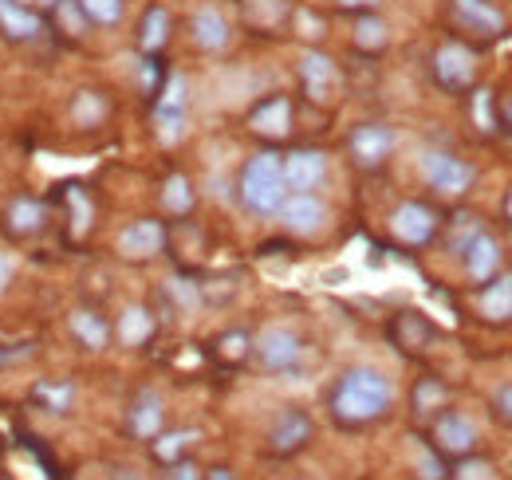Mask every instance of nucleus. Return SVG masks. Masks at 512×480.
Returning a JSON list of instances; mask_svg holds the SVG:
<instances>
[{
	"mask_svg": "<svg viewBox=\"0 0 512 480\" xmlns=\"http://www.w3.org/2000/svg\"><path fill=\"white\" fill-rule=\"evenodd\" d=\"M394 402V386L375 366H351L331 390V414L343 425H367L383 418Z\"/></svg>",
	"mask_w": 512,
	"mask_h": 480,
	"instance_id": "1",
	"label": "nucleus"
},
{
	"mask_svg": "<svg viewBox=\"0 0 512 480\" xmlns=\"http://www.w3.org/2000/svg\"><path fill=\"white\" fill-rule=\"evenodd\" d=\"M288 197V185H284V166H280V154L264 150L253 154L241 170V201L245 209L256 217H276L280 205Z\"/></svg>",
	"mask_w": 512,
	"mask_h": 480,
	"instance_id": "2",
	"label": "nucleus"
},
{
	"mask_svg": "<svg viewBox=\"0 0 512 480\" xmlns=\"http://www.w3.org/2000/svg\"><path fill=\"white\" fill-rule=\"evenodd\" d=\"M253 351H256V359H260V366L272 370V374H288V370H296L300 359H304V343H300V335L288 331V327H268V331H260Z\"/></svg>",
	"mask_w": 512,
	"mask_h": 480,
	"instance_id": "3",
	"label": "nucleus"
},
{
	"mask_svg": "<svg viewBox=\"0 0 512 480\" xmlns=\"http://www.w3.org/2000/svg\"><path fill=\"white\" fill-rule=\"evenodd\" d=\"M422 178L430 181L438 193H446V197H457V193H465L469 185H473V166L469 162H461L457 154H449V150H426L422 154Z\"/></svg>",
	"mask_w": 512,
	"mask_h": 480,
	"instance_id": "4",
	"label": "nucleus"
},
{
	"mask_svg": "<svg viewBox=\"0 0 512 480\" xmlns=\"http://www.w3.org/2000/svg\"><path fill=\"white\" fill-rule=\"evenodd\" d=\"M154 126H158V138L166 146L182 142V134H186V79L182 75L166 79V91H162V99L154 107Z\"/></svg>",
	"mask_w": 512,
	"mask_h": 480,
	"instance_id": "5",
	"label": "nucleus"
},
{
	"mask_svg": "<svg viewBox=\"0 0 512 480\" xmlns=\"http://www.w3.org/2000/svg\"><path fill=\"white\" fill-rule=\"evenodd\" d=\"M390 233L402 240V244H410V248L430 244L434 233H438V213L430 205H422V201H402L390 213Z\"/></svg>",
	"mask_w": 512,
	"mask_h": 480,
	"instance_id": "6",
	"label": "nucleus"
},
{
	"mask_svg": "<svg viewBox=\"0 0 512 480\" xmlns=\"http://www.w3.org/2000/svg\"><path fill=\"white\" fill-rule=\"evenodd\" d=\"M276 217L284 221L288 233L316 237V233H323V225H327V205H323L316 193H288Z\"/></svg>",
	"mask_w": 512,
	"mask_h": 480,
	"instance_id": "7",
	"label": "nucleus"
},
{
	"mask_svg": "<svg viewBox=\"0 0 512 480\" xmlns=\"http://www.w3.org/2000/svg\"><path fill=\"white\" fill-rule=\"evenodd\" d=\"M394 130L383 122H363L355 134H351V158L363 166V170H379L386 158L394 154Z\"/></svg>",
	"mask_w": 512,
	"mask_h": 480,
	"instance_id": "8",
	"label": "nucleus"
},
{
	"mask_svg": "<svg viewBox=\"0 0 512 480\" xmlns=\"http://www.w3.org/2000/svg\"><path fill=\"white\" fill-rule=\"evenodd\" d=\"M434 75H438V83L449 87V91H465L469 83H473V75H477V56L465 48V44H442L438 52H434Z\"/></svg>",
	"mask_w": 512,
	"mask_h": 480,
	"instance_id": "9",
	"label": "nucleus"
},
{
	"mask_svg": "<svg viewBox=\"0 0 512 480\" xmlns=\"http://www.w3.org/2000/svg\"><path fill=\"white\" fill-rule=\"evenodd\" d=\"M284 166V185L288 193H312L327 178V158L320 150H292L288 158H280Z\"/></svg>",
	"mask_w": 512,
	"mask_h": 480,
	"instance_id": "10",
	"label": "nucleus"
},
{
	"mask_svg": "<svg viewBox=\"0 0 512 480\" xmlns=\"http://www.w3.org/2000/svg\"><path fill=\"white\" fill-rule=\"evenodd\" d=\"M434 441H438V449L449 453V457H465L477 445V425L465 418L461 410H446L442 418L434 421Z\"/></svg>",
	"mask_w": 512,
	"mask_h": 480,
	"instance_id": "11",
	"label": "nucleus"
},
{
	"mask_svg": "<svg viewBox=\"0 0 512 480\" xmlns=\"http://www.w3.org/2000/svg\"><path fill=\"white\" fill-rule=\"evenodd\" d=\"M453 16H457L461 28L477 32L485 40H493V36L505 32V12L493 0H453Z\"/></svg>",
	"mask_w": 512,
	"mask_h": 480,
	"instance_id": "12",
	"label": "nucleus"
},
{
	"mask_svg": "<svg viewBox=\"0 0 512 480\" xmlns=\"http://www.w3.org/2000/svg\"><path fill=\"white\" fill-rule=\"evenodd\" d=\"M190 32H193V44L201 52H225L229 48V20H225V12L217 4H201L193 12Z\"/></svg>",
	"mask_w": 512,
	"mask_h": 480,
	"instance_id": "13",
	"label": "nucleus"
},
{
	"mask_svg": "<svg viewBox=\"0 0 512 480\" xmlns=\"http://www.w3.org/2000/svg\"><path fill=\"white\" fill-rule=\"evenodd\" d=\"M461 256H465L469 280H477V284H489V280L501 272V244L489 237L485 229L461 248Z\"/></svg>",
	"mask_w": 512,
	"mask_h": 480,
	"instance_id": "14",
	"label": "nucleus"
},
{
	"mask_svg": "<svg viewBox=\"0 0 512 480\" xmlns=\"http://www.w3.org/2000/svg\"><path fill=\"white\" fill-rule=\"evenodd\" d=\"M162 244H166V229L158 221H130L119 233V252L127 260H150L162 252Z\"/></svg>",
	"mask_w": 512,
	"mask_h": 480,
	"instance_id": "15",
	"label": "nucleus"
},
{
	"mask_svg": "<svg viewBox=\"0 0 512 480\" xmlns=\"http://www.w3.org/2000/svg\"><path fill=\"white\" fill-rule=\"evenodd\" d=\"M300 79H304V91H308L316 103H327L331 91H335V83H339V71H335L331 56H323V52H304V56H300Z\"/></svg>",
	"mask_w": 512,
	"mask_h": 480,
	"instance_id": "16",
	"label": "nucleus"
},
{
	"mask_svg": "<svg viewBox=\"0 0 512 480\" xmlns=\"http://www.w3.org/2000/svg\"><path fill=\"white\" fill-rule=\"evenodd\" d=\"M162 421H166V406H162V394L158 390H142L134 402H130V433L142 437V441H154L162 433Z\"/></svg>",
	"mask_w": 512,
	"mask_h": 480,
	"instance_id": "17",
	"label": "nucleus"
},
{
	"mask_svg": "<svg viewBox=\"0 0 512 480\" xmlns=\"http://www.w3.org/2000/svg\"><path fill=\"white\" fill-rule=\"evenodd\" d=\"M308 437H312V418L304 410H284L268 433V445H272V453H296Z\"/></svg>",
	"mask_w": 512,
	"mask_h": 480,
	"instance_id": "18",
	"label": "nucleus"
},
{
	"mask_svg": "<svg viewBox=\"0 0 512 480\" xmlns=\"http://www.w3.org/2000/svg\"><path fill=\"white\" fill-rule=\"evenodd\" d=\"M44 221H48V209L36 197H12L4 209V225L12 237H36L44 229Z\"/></svg>",
	"mask_w": 512,
	"mask_h": 480,
	"instance_id": "19",
	"label": "nucleus"
},
{
	"mask_svg": "<svg viewBox=\"0 0 512 480\" xmlns=\"http://www.w3.org/2000/svg\"><path fill=\"white\" fill-rule=\"evenodd\" d=\"M249 126L264 138H284L292 130V103L288 99H268L260 103L253 115H249Z\"/></svg>",
	"mask_w": 512,
	"mask_h": 480,
	"instance_id": "20",
	"label": "nucleus"
},
{
	"mask_svg": "<svg viewBox=\"0 0 512 480\" xmlns=\"http://www.w3.org/2000/svg\"><path fill=\"white\" fill-rule=\"evenodd\" d=\"M67 323H71V335H75L87 351H103V347L111 343V327H107V319L95 315L91 307H75Z\"/></svg>",
	"mask_w": 512,
	"mask_h": 480,
	"instance_id": "21",
	"label": "nucleus"
},
{
	"mask_svg": "<svg viewBox=\"0 0 512 480\" xmlns=\"http://www.w3.org/2000/svg\"><path fill=\"white\" fill-rule=\"evenodd\" d=\"M115 331H119V343H123V347H142V343H150V335H154V311L142 307V303H130V307H123Z\"/></svg>",
	"mask_w": 512,
	"mask_h": 480,
	"instance_id": "22",
	"label": "nucleus"
},
{
	"mask_svg": "<svg viewBox=\"0 0 512 480\" xmlns=\"http://www.w3.org/2000/svg\"><path fill=\"white\" fill-rule=\"evenodd\" d=\"M477 311L493 323H505L512 319V276H493L485 284V292L477 296Z\"/></svg>",
	"mask_w": 512,
	"mask_h": 480,
	"instance_id": "23",
	"label": "nucleus"
},
{
	"mask_svg": "<svg viewBox=\"0 0 512 480\" xmlns=\"http://www.w3.org/2000/svg\"><path fill=\"white\" fill-rule=\"evenodd\" d=\"M0 28L12 36V40H32L40 32V16L28 12L20 0H0Z\"/></svg>",
	"mask_w": 512,
	"mask_h": 480,
	"instance_id": "24",
	"label": "nucleus"
},
{
	"mask_svg": "<svg viewBox=\"0 0 512 480\" xmlns=\"http://www.w3.org/2000/svg\"><path fill=\"white\" fill-rule=\"evenodd\" d=\"M170 40V12L166 8H150L142 28H138V48L142 52H158Z\"/></svg>",
	"mask_w": 512,
	"mask_h": 480,
	"instance_id": "25",
	"label": "nucleus"
},
{
	"mask_svg": "<svg viewBox=\"0 0 512 480\" xmlns=\"http://www.w3.org/2000/svg\"><path fill=\"white\" fill-rule=\"evenodd\" d=\"M197 437H201L197 429H174V433H158V437H154V457H158L162 465H174V461H178V457L190 449Z\"/></svg>",
	"mask_w": 512,
	"mask_h": 480,
	"instance_id": "26",
	"label": "nucleus"
},
{
	"mask_svg": "<svg viewBox=\"0 0 512 480\" xmlns=\"http://www.w3.org/2000/svg\"><path fill=\"white\" fill-rule=\"evenodd\" d=\"M71 119L79 122V126H99V122L107 119V103H103V95L99 91H79L75 95V103H71Z\"/></svg>",
	"mask_w": 512,
	"mask_h": 480,
	"instance_id": "27",
	"label": "nucleus"
},
{
	"mask_svg": "<svg viewBox=\"0 0 512 480\" xmlns=\"http://www.w3.org/2000/svg\"><path fill=\"white\" fill-rule=\"evenodd\" d=\"M162 205H166L174 217H186V213L193 209V185H190V178H182V174L166 178V185H162Z\"/></svg>",
	"mask_w": 512,
	"mask_h": 480,
	"instance_id": "28",
	"label": "nucleus"
},
{
	"mask_svg": "<svg viewBox=\"0 0 512 480\" xmlns=\"http://www.w3.org/2000/svg\"><path fill=\"white\" fill-rule=\"evenodd\" d=\"M71 398H75V386L71 382H40L36 386V402H44L48 410L67 414L71 410Z\"/></svg>",
	"mask_w": 512,
	"mask_h": 480,
	"instance_id": "29",
	"label": "nucleus"
},
{
	"mask_svg": "<svg viewBox=\"0 0 512 480\" xmlns=\"http://www.w3.org/2000/svg\"><path fill=\"white\" fill-rule=\"evenodd\" d=\"M79 8L95 24H119L123 20V0H79Z\"/></svg>",
	"mask_w": 512,
	"mask_h": 480,
	"instance_id": "30",
	"label": "nucleus"
},
{
	"mask_svg": "<svg viewBox=\"0 0 512 480\" xmlns=\"http://www.w3.org/2000/svg\"><path fill=\"white\" fill-rule=\"evenodd\" d=\"M355 44H359V48H383L386 24L379 16H363V20L355 24Z\"/></svg>",
	"mask_w": 512,
	"mask_h": 480,
	"instance_id": "31",
	"label": "nucleus"
},
{
	"mask_svg": "<svg viewBox=\"0 0 512 480\" xmlns=\"http://www.w3.org/2000/svg\"><path fill=\"white\" fill-rule=\"evenodd\" d=\"M56 12H60V24H64L71 36H83V32H87V16H83L79 0H60Z\"/></svg>",
	"mask_w": 512,
	"mask_h": 480,
	"instance_id": "32",
	"label": "nucleus"
},
{
	"mask_svg": "<svg viewBox=\"0 0 512 480\" xmlns=\"http://www.w3.org/2000/svg\"><path fill=\"white\" fill-rule=\"evenodd\" d=\"M217 347H221V359L241 362L245 355H249V347H253V343H249V335H245V331H229V335H221V343H217Z\"/></svg>",
	"mask_w": 512,
	"mask_h": 480,
	"instance_id": "33",
	"label": "nucleus"
},
{
	"mask_svg": "<svg viewBox=\"0 0 512 480\" xmlns=\"http://www.w3.org/2000/svg\"><path fill=\"white\" fill-rule=\"evenodd\" d=\"M438 402H446V390H442L438 382H422V386H418V394H414V406L426 414V410H434Z\"/></svg>",
	"mask_w": 512,
	"mask_h": 480,
	"instance_id": "34",
	"label": "nucleus"
},
{
	"mask_svg": "<svg viewBox=\"0 0 512 480\" xmlns=\"http://www.w3.org/2000/svg\"><path fill=\"white\" fill-rule=\"evenodd\" d=\"M493 410H497V418L512 421V382H505V386L493 394Z\"/></svg>",
	"mask_w": 512,
	"mask_h": 480,
	"instance_id": "35",
	"label": "nucleus"
},
{
	"mask_svg": "<svg viewBox=\"0 0 512 480\" xmlns=\"http://www.w3.org/2000/svg\"><path fill=\"white\" fill-rule=\"evenodd\" d=\"M170 296H178L182 307H197V292H193V284H186V280H170Z\"/></svg>",
	"mask_w": 512,
	"mask_h": 480,
	"instance_id": "36",
	"label": "nucleus"
},
{
	"mask_svg": "<svg viewBox=\"0 0 512 480\" xmlns=\"http://www.w3.org/2000/svg\"><path fill=\"white\" fill-rule=\"evenodd\" d=\"M12 276H16V260H12V252H0V296L8 292Z\"/></svg>",
	"mask_w": 512,
	"mask_h": 480,
	"instance_id": "37",
	"label": "nucleus"
},
{
	"mask_svg": "<svg viewBox=\"0 0 512 480\" xmlns=\"http://www.w3.org/2000/svg\"><path fill=\"white\" fill-rule=\"evenodd\" d=\"M477 122H481V130H493V119H489V91H477Z\"/></svg>",
	"mask_w": 512,
	"mask_h": 480,
	"instance_id": "38",
	"label": "nucleus"
},
{
	"mask_svg": "<svg viewBox=\"0 0 512 480\" xmlns=\"http://www.w3.org/2000/svg\"><path fill=\"white\" fill-rule=\"evenodd\" d=\"M166 480H201V477H197V469H193V465L174 461V465H170V473H166Z\"/></svg>",
	"mask_w": 512,
	"mask_h": 480,
	"instance_id": "39",
	"label": "nucleus"
},
{
	"mask_svg": "<svg viewBox=\"0 0 512 480\" xmlns=\"http://www.w3.org/2000/svg\"><path fill=\"white\" fill-rule=\"evenodd\" d=\"M343 8H371V4H379V0H339Z\"/></svg>",
	"mask_w": 512,
	"mask_h": 480,
	"instance_id": "40",
	"label": "nucleus"
},
{
	"mask_svg": "<svg viewBox=\"0 0 512 480\" xmlns=\"http://www.w3.org/2000/svg\"><path fill=\"white\" fill-rule=\"evenodd\" d=\"M205 480H233V473H229V469H213Z\"/></svg>",
	"mask_w": 512,
	"mask_h": 480,
	"instance_id": "41",
	"label": "nucleus"
},
{
	"mask_svg": "<svg viewBox=\"0 0 512 480\" xmlns=\"http://www.w3.org/2000/svg\"><path fill=\"white\" fill-rule=\"evenodd\" d=\"M20 4H36V8H44V4H60V0H20Z\"/></svg>",
	"mask_w": 512,
	"mask_h": 480,
	"instance_id": "42",
	"label": "nucleus"
},
{
	"mask_svg": "<svg viewBox=\"0 0 512 480\" xmlns=\"http://www.w3.org/2000/svg\"><path fill=\"white\" fill-rule=\"evenodd\" d=\"M505 217L512 221V189H509V197H505Z\"/></svg>",
	"mask_w": 512,
	"mask_h": 480,
	"instance_id": "43",
	"label": "nucleus"
}]
</instances>
